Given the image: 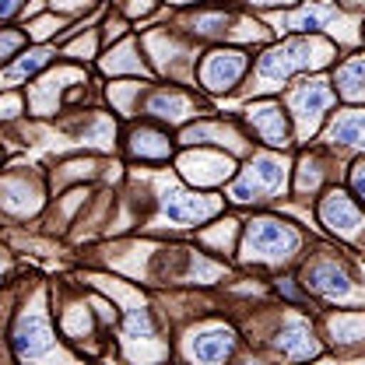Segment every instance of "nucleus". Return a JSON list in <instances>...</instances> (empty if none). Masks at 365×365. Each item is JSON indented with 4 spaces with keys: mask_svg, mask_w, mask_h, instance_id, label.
I'll use <instances>...</instances> for the list:
<instances>
[{
    "mask_svg": "<svg viewBox=\"0 0 365 365\" xmlns=\"http://www.w3.org/2000/svg\"><path fill=\"white\" fill-rule=\"evenodd\" d=\"M302 246V235L288 222L277 218H253L242 232V257L260 264H288Z\"/></svg>",
    "mask_w": 365,
    "mask_h": 365,
    "instance_id": "1",
    "label": "nucleus"
},
{
    "mask_svg": "<svg viewBox=\"0 0 365 365\" xmlns=\"http://www.w3.org/2000/svg\"><path fill=\"white\" fill-rule=\"evenodd\" d=\"M281 186H284V169H281V162H274L267 155H257V158L235 176L228 197H232L235 204H250V200H260L264 193H277Z\"/></svg>",
    "mask_w": 365,
    "mask_h": 365,
    "instance_id": "2",
    "label": "nucleus"
},
{
    "mask_svg": "<svg viewBox=\"0 0 365 365\" xmlns=\"http://www.w3.org/2000/svg\"><path fill=\"white\" fill-rule=\"evenodd\" d=\"M246 67H250V56L242 49H215L200 63V81H204V88L211 91H228L239 85Z\"/></svg>",
    "mask_w": 365,
    "mask_h": 365,
    "instance_id": "3",
    "label": "nucleus"
},
{
    "mask_svg": "<svg viewBox=\"0 0 365 365\" xmlns=\"http://www.w3.org/2000/svg\"><path fill=\"white\" fill-rule=\"evenodd\" d=\"M319 222L330 228V232H337L341 239L359 235V232H362V225H365L359 204H355L344 190H330V193L319 200Z\"/></svg>",
    "mask_w": 365,
    "mask_h": 365,
    "instance_id": "4",
    "label": "nucleus"
},
{
    "mask_svg": "<svg viewBox=\"0 0 365 365\" xmlns=\"http://www.w3.org/2000/svg\"><path fill=\"white\" fill-rule=\"evenodd\" d=\"M317 56H313V43H306V39H292V43H281L267 49L264 56H260V63H257V71H260V78H288L292 71H299V67H309Z\"/></svg>",
    "mask_w": 365,
    "mask_h": 365,
    "instance_id": "5",
    "label": "nucleus"
},
{
    "mask_svg": "<svg viewBox=\"0 0 365 365\" xmlns=\"http://www.w3.org/2000/svg\"><path fill=\"white\" fill-rule=\"evenodd\" d=\"M162 211L176 225H197V222H204L218 211V200L204 197V193H190V190H169L162 197Z\"/></svg>",
    "mask_w": 365,
    "mask_h": 365,
    "instance_id": "6",
    "label": "nucleus"
},
{
    "mask_svg": "<svg viewBox=\"0 0 365 365\" xmlns=\"http://www.w3.org/2000/svg\"><path fill=\"white\" fill-rule=\"evenodd\" d=\"M302 281L309 292H317L323 299H351V277L344 267H337V260H313Z\"/></svg>",
    "mask_w": 365,
    "mask_h": 365,
    "instance_id": "7",
    "label": "nucleus"
},
{
    "mask_svg": "<svg viewBox=\"0 0 365 365\" xmlns=\"http://www.w3.org/2000/svg\"><path fill=\"white\" fill-rule=\"evenodd\" d=\"M274 348H277L284 359H292V362H306V359H317L319 355V341L306 319H288V323L277 330Z\"/></svg>",
    "mask_w": 365,
    "mask_h": 365,
    "instance_id": "8",
    "label": "nucleus"
},
{
    "mask_svg": "<svg viewBox=\"0 0 365 365\" xmlns=\"http://www.w3.org/2000/svg\"><path fill=\"white\" fill-rule=\"evenodd\" d=\"M232 348H235L232 330H204L186 341V355L193 365H225Z\"/></svg>",
    "mask_w": 365,
    "mask_h": 365,
    "instance_id": "9",
    "label": "nucleus"
},
{
    "mask_svg": "<svg viewBox=\"0 0 365 365\" xmlns=\"http://www.w3.org/2000/svg\"><path fill=\"white\" fill-rule=\"evenodd\" d=\"M14 348H18V355L29 359V362L43 359L46 351L53 348V330H49L46 317H21L18 330H14Z\"/></svg>",
    "mask_w": 365,
    "mask_h": 365,
    "instance_id": "10",
    "label": "nucleus"
},
{
    "mask_svg": "<svg viewBox=\"0 0 365 365\" xmlns=\"http://www.w3.org/2000/svg\"><path fill=\"white\" fill-rule=\"evenodd\" d=\"M334 102H337V91L330 88V85H323V81H309V85H302V88L292 95V109H295V116L306 127H313Z\"/></svg>",
    "mask_w": 365,
    "mask_h": 365,
    "instance_id": "11",
    "label": "nucleus"
},
{
    "mask_svg": "<svg viewBox=\"0 0 365 365\" xmlns=\"http://www.w3.org/2000/svg\"><path fill=\"white\" fill-rule=\"evenodd\" d=\"M246 120H250L253 134L260 137V140H267L271 148H284V144H288V120H284L281 106H274V102L253 106Z\"/></svg>",
    "mask_w": 365,
    "mask_h": 365,
    "instance_id": "12",
    "label": "nucleus"
},
{
    "mask_svg": "<svg viewBox=\"0 0 365 365\" xmlns=\"http://www.w3.org/2000/svg\"><path fill=\"white\" fill-rule=\"evenodd\" d=\"M334 85H337V95H341V98H348V102H362L365 98V56L344 60V63L337 67Z\"/></svg>",
    "mask_w": 365,
    "mask_h": 365,
    "instance_id": "13",
    "label": "nucleus"
},
{
    "mask_svg": "<svg viewBox=\"0 0 365 365\" xmlns=\"http://www.w3.org/2000/svg\"><path fill=\"white\" fill-rule=\"evenodd\" d=\"M330 140L334 144H365V113H341L330 123Z\"/></svg>",
    "mask_w": 365,
    "mask_h": 365,
    "instance_id": "14",
    "label": "nucleus"
},
{
    "mask_svg": "<svg viewBox=\"0 0 365 365\" xmlns=\"http://www.w3.org/2000/svg\"><path fill=\"white\" fill-rule=\"evenodd\" d=\"M148 113L162 116V120H182L186 116V98L180 91H155L148 98Z\"/></svg>",
    "mask_w": 365,
    "mask_h": 365,
    "instance_id": "15",
    "label": "nucleus"
},
{
    "mask_svg": "<svg viewBox=\"0 0 365 365\" xmlns=\"http://www.w3.org/2000/svg\"><path fill=\"white\" fill-rule=\"evenodd\" d=\"M134 155L144 162H162V158H169V140L162 134L140 130V134H134Z\"/></svg>",
    "mask_w": 365,
    "mask_h": 365,
    "instance_id": "16",
    "label": "nucleus"
},
{
    "mask_svg": "<svg viewBox=\"0 0 365 365\" xmlns=\"http://www.w3.org/2000/svg\"><path fill=\"white\" fill-rule=\"evenodd\" d=\"M327 18H330V11L327 7H299L292 18H288V29H295V32H319L323 25H327Z\"/></svg>",
    "mask_w": 365,
    "mask_h": 365,
    "instance_id": "17",
    "label": "nucleus"
},
{
    "mask_svg": "<svg viewBox=\"0 0 365 365\" xmlns=\"http://www.w3.org/2000/svg\"><path fill=\"white\" fill-rule=\"evenodd\" d=\"M49 63V49H32V53H25L14 67H11V74H7V81H18V78H32L39 67Z\"/></svg>",
    "mask_w": 365,
    "mask_h": 365,
    "instance_id": "18",
    "label": "nucleus"
},
{
    "mask_svg": "<svg viewBox=\"0 0 365 365\" xmlns=\"http://www.w3.org/2000/svg\"><path fill=\"white\" fill-rule=\"evenodd\" d=\"M21 43H25L21 32H4V36H0V60H7L14 49H21Z\"/></svg>",
    "mask_w": 365,
    "mask_h": 365,
    "instance_id": "19",
    "label": "nucleus"
},
{
    "mask_svg": "<svg viewBox=\"0 0 365 365\" xmlns=\"http://www.w3.org/2000/svg\"><path fill=\"white\" fill-rule=\"evenodd\" d=\"M351 190H355V193L365 200V158L351 165Z\"/></svg>",
    "mask_w": 365,
    "mask_h": 365,
    "instance_id": "20",
    "label": "nucleus"
},
{
    "mask_svg": "<svg viewBox=\"0 0 365 365\" xmlns=\"http://www.w3.org/2000/svg\"><path fill=\"white\" fill-rule=\"evenodd\" d=\"M21 4H25V0H0V21L14 18V14L21 11Z\"/></svg>",
    "mask_w": 365,
    "mask_h": 365,
    "instance_id": "21",
    "label": "nucleus"
},
{
    "mask_svg": "<svg viewBox=\"0 0 365 365\" xmlns=\"http://www.w3.org/2000/svg\"><path fill=\"white\" fill-rule=\"evenodd\" d=\"M277 292H281L284 299H292V302H299V299H302V295L295 292V284H292V281H277Z\"/></svg>",
    "mask_w": 365,
    "mask_h": 365,
    "instance_id": "22",
    "label": "nucleus"
},
{
    "mask_svg": "<svg viewBox=\"0 0 365 365\" xmlns=\"http://www.w3.org/2000/svg\"><path fill=\"white\" fill-rule=\"evenodd\" d=\"M250 4H260V7H274V4H288V0H250Z\"/></svg>",
    "mask_w": 365,
    "mask_h": 365,
    "instance_id": "23",
    "label": "nucleus"
}]
</instances>
